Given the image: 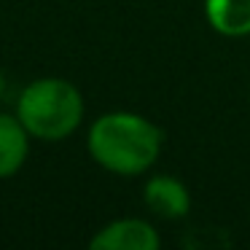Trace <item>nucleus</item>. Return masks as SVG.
I'll return each instance as SVG.
<instances>
[{
	"mask_svg": "<svg viewBox=\"0 0 250 250\" xmlns=\"http://www.w3.org/2000/svg\"><path fill=\"white\" fill-rule=\"evenodd\" d=\"M6 89H8V78H6V73L0 70V100L6 97Z\"/></svg>",
	"mask_w": 250,
	"mask_h": 250,
	"instance_id": "7",
	"label": "nucleus"
},
{
	"mask_svg": "<svg viewBox=\"0 0 250 250\" xmlns=\"http://www.w3.org/2000/svg\"><path fill=\"white\" fill-rule=\"evenodd\" d=\"M162 234L151 221L137 215L113 218L89 239L92 250H159Z\"/></svg>",
	"mask_w": 250,
	"mask_h": 250,
	"instance_id": "3",
	"label": "nucleus"
},
{
	"mask_svg": "<svg viewBox=\"0 0 250 250\" xmlns=\"http://www.w3.org/2000/svg\"><path fill=\"white\" fill-rule=\"evenodd\" d=\"M162 148V126L135 110H108L86 129V153L92 162L119 178H140L151 172Z\"/></svg>",
	"mask_w": 250,
	"mask_h": 250,
	"instance_id": "1",
	"label": "nucleus"
},
{
	"mask_svg": "<svg viewBox=\"0 0 250 250\" xmlns=\"http://www.w3.org/2000/svg\"><path fill=\"white\" fill-rule=\"evenodd\" d=\"M143 205L162 221H180L191 212L188 186L167 172L151 175L143 183Z\"/></svg>",
	"mask_w": 250,
	"mask_h": 250,
	"instance_id": "4",
	"label": "nucleus"
},
{
	"mask_svg": "<svg viewBox=\"0 0 250 250\" xmlns=\"http://www.w3.org/2000/svg\"><path fill=\"white\" fill-rule=\"evenodd\" d=\"M205 19L223 38L250 35V0H205Z\"/></svg>",
	"mask_w": 250,
	"mask_h": 250,
	"instance_id": "6",
	"label": "nucleus"
},
{
	"mask_svg": "<svg viewBox=\"0 0 250 250\" xmlns=\"http://www.w3.org/2000/svg\"><path fill=\"white\" fill-rule=\"evenodd\" d=\"M248 100H250V89H248Z\"/></svg>",
	"mask_w": 250,
	"mask_h": 250,
	"instance_id": "8",
	"label": "nucleus"
},
{
	"mask_svg": "<svg viewBox=\"0 0 250 250\" xmlns=\"http://www.w3.org/2000/svg\"><path fill=\"white\" fill-rule=\"evenodd\" d=\"M33 137L17 119V113H0V180H8L22 172L27 164Z\"/></svg>",
	"mask_w": 250,
	"mask_h": 250,
	"instance_id": "5",
	"label": "nucleus"
},
{
	"mask_svg": "<svg viewBox=\"0 0 250 250\" xmlns=\"http://www.w3.org/2000/svg\"><path fill=\"white\" fill-rule=\"evenodd\" d=\"M14 113L33 140L60 143L81 129L86 119V100L73 81L43 76L22 86L14 103Z\"/></svg>",
	"mask_w": 250,
	"mask_h": 250,
	"instance_id": "2",
	"label": "nucleus"
}]
</instances>
